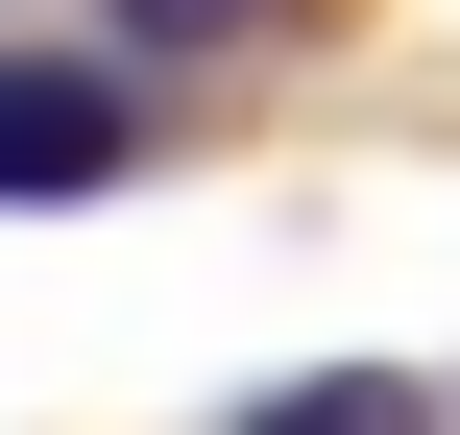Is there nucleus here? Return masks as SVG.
<instances>
[{
    "mask_svg": "<svg viewBox=\"0 0 460 435\" xmlns=\"http://www.w3.org/2000/svg\"><path fill=\"white\" fill-rule=\"evenodd\" d=\"M121 24H146V48H218V24H267V0H121Z\"/></svg>",
    "mask_w": 460,
    "mask_h": 435,
    "instance_id": "7ed1b4c3",
    "label": "nucleus"
},
{
    "mask_svg": "<svg viewBox=\"0 0 460 435\" xmlns=\"http://www.w3.org/2000/svg\"><path fill=\"white\" fill-rule=\"evenodd\" d=\"M243 435H437V387L412 363H315V387H267Z\"/></svg>",
    "mask_w": 460,
    "mask_h": 435,
    "instance_id": "f03ea898",
    "label": "nucleus"
},
{
    "mask_svg": "<svg viewBox=\"0 0 460 435\" xmlns=\"http://www.w3.org/2000/svg\"><path fill=\"white\" fill-rule=\"evenodd\" d=\"M146 170V97L97 73V48H0V218H73V194H121Z\"/></svg>",
    "mask_w": 460,
    "mask_h": 435,
    "instance_id": "f257e3e1",
    "label": "nucleus"
}]
</instances>
